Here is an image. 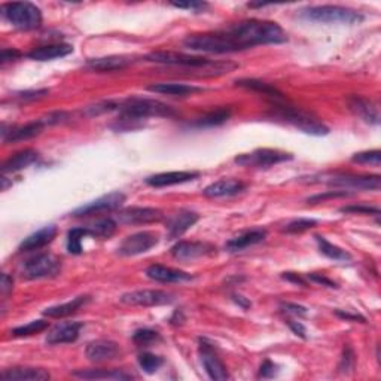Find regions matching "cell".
I'll list each match as a JSON object with an SVG mask.
<instances>
[{
    "mask_svg": "<svg viewBox=\"0 0 381 381\" xmlns=\"http://www.w3.org/2000/svg\"><path fill=\"white\" fill-rule=\"evenodd\" d=\"M225 31L243 51L257 45L285 44L287 40L286 31L273 21L246 20L230 25Z\"/></svg>",
    "mask_w": 381,
    "mask_h": 381,
    "instance_id": "obj_1",
    "label": "cell"
},
{
    "mask_svg": "<svg viewBox=\"0 0 381 381\" xmlns=\"http://www.w3.org/2000/svg\"><path fill=\"white\" fill-rule=\"evenodd\" d=\"M146 60L150 63L183 67V69L198 72L200 76L225 75L237 67V64L230 62H213L205 57L174 53V51H157V53H150L149 55H146Z\"/></svg>",
    "mask_w": 381,
    "mask_h": 381,
    "instance_id": "obj_2",
    "label": "cell"
},
{
    "mask_svg": "<svg viewBox=\"0 0 381 381\" xmlns=\"http://www.w3.org/2000/svg\"><path fill=\"white\" fill-rule=\"evenodd\" d=\"M118 112L120 118L118 122H135L148 118H173L177 112L172 106H168L163 101L142 98V97H130L118 103Z\"/></svg>",
    "mask_w": 381,
    "mask_h": 381,
    "instance_id": "obj_3",
    "label": "cell"
},
{
    "mask_svg": "<svg viewBox=\"0 0 381 381\" xmlns=\"http://www.w3.org/2000/svg\"><path fill=\"white\" fill-rule=\"evenodd\" d=\"M183 45L188 49L198 51V53H207V54H230V53H237V51H243L225 30L218 33L189 35L185 38Z\"/></svg>",
    "mask_w": 381,
    "mask_h": 381,
    "instance_id": "obj_4",
    "label": "cell"
},
{
    "mask_svg": "<svg viewBox=\"0 0 381 381\" xmlns=\"http://www.w3.org/2000/svg\"><path fill=\"white\" fill-rule=\"evenodd\" d=\"M274 116L278 120H283L285 122L293 125L295 129L301 130L306 134L311 135H326L329 133V129L324 124L320 122L315 115H311L302 109L293 107L289 105L283 103H274Z\"/></svg>",
    "mask_w": 381,
    "mask_h": 381,
    "instance_id": "obj_5",
    "label": "cell"
},
{
    "mask_svg": "<svg viewBox=\"0 0 381 381\" xmlns=\"http://www.w3.org/2000/svg\"><path fill=\"white\" fill-rule=\"evenodd\" d=\"M301 15L308 21L321 24H356L363 20L362 14L358 11L337 5L310 6L304 10Z\"/></svg>",
    "mask_w": 381,
    "mask_h": 381,
    "instance_id": "obj_6",
    "label": "cell"
},
{
    "mask_svg": "<svg viewBox=\"0 0 381 381\" xmlns=\"http://www.w3.org/2000/svg\"><path fill=\"white\" fill-rule=\"evenodd\" d=\"M2 16L20 30H35L42 24V12L30 2H11L2 5Z\"/></svg>",
    "mask_w": 381,
    "mask_h": 381,
    "instance_id": "obj_7",
    "label": "cell"
},
{
    "mask_svg": "<svg viewBox=\"0 0 381 381\" xmlns=\"http://www.w3.org/2000/svg\"><path fill=\"white\" fill-rule=\"evenodd\" d=\"M62 261L51 253H40L23 262L20 273L27 280H39V278H49L60 274Z\"/></svg>",
    "mask_w": 381,
    "mask_h": 381,
    "instance_id": "obj_8",
    "label": "cell"
},
{
    "mask_svg": "<svg viewBox=\"0 0 381 381\" xmlns=\"http://www.w3.org/2000/svg\"><path fill=\"white\" fill-rule=\"evenodd\" d=\"M289 159H292V155L286 154V152L262 148V149H257V150L250 152V154H241L234 161H235V164L243 166V167L268 168V167H273L278 163H283V161H289Z\"/></svg>",
    "mask_w": 381,
    "mask_h": 381,
    "instance_id": "obj_9",
    "label": "cell"
},
{
    "mask_svg": "<svg viewBox=\"0 0 381 381\" xmlns=\"http://www.w3.org/2000/svg\"><path fill=\"white\" fill-rule=\"evenodd\" d=\"M320 182L328 183L335 188L353 189V191H378L381 188L380 176H354V174H334L325 177Z\"/></svg>",
    "mask_w": 381,
    "mask_h": 381,
    "instance_id": "obj_10",
    "label": "cell"
},
{
    "mask_svg": "<svg viewBox=\"0 0 381 381\" xmlns=\"http://www.w3.org/2000/svg\"><path fill=\"white\" fill-rule=\"evenodd\" d=\"M120 301L127 306H140V307H157L172 304L174 301V296L166 291L158 289H143V291H133L124 293Z\"/></svg>",
    "mask_w": 381,
    "mask_h": 381,
    "instance_id": "obj_11",
    "label": "cell"
},
{
    "mask_svg": "<svg viewBox=\"0 0 381 381\" xmlns=\"http://www.w3.org/2000/svg\"><path fill=\"white\" fill-rule=\"evenodd\" d=\"M125 202V196L122 192H111L107 196L100 197L94 201L88 202L86 206H81L76 210L72 211V216L75 218H83V216H92V215H100V213H111L118 209H121V206Z\"/></svg>",
    "mask_w": 381,
    "mask_h": 381,
    "instance_id": "obj_12",
    "label": "cell"
},
{
    "mask_svg": "<svg viewBox=\"0 0 381 381\" xmlns=\"http://www.w3.org/2000/svg\"><path fill=\"white\" fill-rule=\"evenodd\" d=\"M159 241L158 234L152 231H140L133 235H129L118 248V253L122 257H135L140 253H145L157 246Z\"/></svg>",
    "mask_w": 381,
    "mask_h": 381,
    "instance_id": "obj_13",
    "label": "cell"
},
{
    "mask_svg": "<svg viewBox=\"0 0 381 381\" xmlns=\"http://www.w3.org/2000/svg\"><path fill=\"white\" fill-rule=\"evenodd\" d=\"M198 353H200L202 367H205L207 376L211 380H228L230 378V374H228L225 363L221 360V358L218 356V353L215 352L213 347H211V344H209L206 340H200Z\"/></svg>",
    "mask_w": 381,
    "mask_h": 381,
    "instance_id": "obj_14",
    "label": "cell"
},
{
    "mask_svg": "<svg viewBox=\"0 0 381 381\" xmlns=\"http://www.w3.org/2000/svg\"><path fill=\"white\" fill-rule=\"evenodd\" d=\"M163 219V211L155 207H129L120 210L116 221L122 225H145Z\"/></svg>",
    "mask_w": 381,
    "mask_h": 381,
    "instance_id": "obj_15",
    "label": "cell"
},
{
    "mask_svg": "<svg viewBox=\"0 0 381 381\" xmlns=\"http://www.w3.org/2000/svg\"><path fill=\"white\" fill-rule=\"evenodd\" d=\"M215 248L202 241H179L172 248V257L177 261H194L202 257L213 255Z\"/></svg>",
    "mask_w": 381,
    "mask_h": 381,
    "instance_id": "obj_16",
    "label": "cell"
},
{
    "mask_svg": "<svg viewBox=\"0 0 381 381\" xmlns=\"http://www.w3.org/2000/svg\"><path fill=\"white\" fill-rule=\"evenodd\" d=\"M198 213L192 210L182 209L167 219V234L170 239H179L186 231L198 222Z\"/></svg>",
    "mask_w": 381,
    "mask_h": 381,
    "instance_id": "obj_17",
    "label": "cell"
},
{
    "mask_svg": "<svg viewBox=\"0 0 381 381\" xmlns=\"http://www.w3.org/2000/svg\"><path fill=\"white\" fill-rule=\"evenodd\" d=\"M87 358L91 362H107V360H114L116 358H120L121 354V349L115 341L111 340H96L91 341L87 345Z\"/></svg>",
    "mask_w": 381,
    "mask_h": 381,
    "instance_id": "obj_18",
    "label": "cell"
},
{
    "mask_svg": "<svg viewBox=\"0 0 381 381\" xmlns=\"http://www.w3.org/2000/svg\"><path fill=\"white\" fill-rule=\"evenodd\" d=\"M82 328V321H64L51 329L47 335V343L51 345L73 343L78 340Z\"/></svg>",
    "mask_w": 381,
    "mask_h": 381,
    "instance_id": "obj_19",
    "label": "cell"
},
{
    "mask_svg": "<svg viewBox=\"0 0 381 381\" xmlns=\"http://www.w3.org/2000/svg\"><path fill=\"white\" fill-rule=\"evenodd\" d=\"M133 63V58L125 55H109L100 58H91L87 62V67L92 72L105 73V72H118L127 69Z\"/></svg>",
    "mask_w": 381,
    "mask_h": 381,
    "instance_id": "obj_20",
    "label": "cell"
},
{
    "mask_svg": "<svg viewBox=\"0 0 381 381\" xmlns=\"http://www.w3.org/2000/svg\"><path fill=\"white\" fill-rule=\"evenodd\" d=\"M246 189V185L241 181L237 179H221L209 185L207 188L202 191V196L207 198H221V197H233L237 194L243 192Z\"/></svg>",
    "mask_w": 381,
    "mask_h": 381,
    "instance_id": "obj_21",
    "label": "cell"
},
{
    "mask_svg": "<svg viewBox=\"0 0 381 381\" xmlns=\"http://www.w3.org/2000/svg\"><path fill=\"white\" fill-rule=\"evenodd\" d=\"M200 176L198 172H167V173H158L154 176H149L145 179L146 185L154 186V188H163V186H172V185H181L189 181L197 179Z\"/></svg>",
    "mask_w": 381,
    "mask_h": 381,
    "instance_id": "obj_22",
    "label": "cell"
},
{
    "mask_svg": "<svg viewBox=\"0 0 381 381\" xmlns=\"http://www.w3.org/2000/svg\"><path fill=\"white\" fill-rule=\"evenodd\" d=\"M45 124L42 120L29 122L21 127H11L10 131H2V139L5 143H16L23 140H29L36 137L45 129Z\"/></svg>",
    "mask_w": 381,
    "mask_h": 381,
    "instance_id": "obj_23",
    "label": "cell"
},
{
    "mask_svg": "<svg viewBox=\"0 0 381 381\" xmlns=\"http://www.w3.org/2000/svg\"><path fill=\"white\" fill-rule=\"evenodd\" d=\"M146 276L150 280L161 282V283H181V282H189L192 280V276L185 273L181 270H174L164 265H150L146 270Z\"/></svg>",
    "mask_w": 381,
    "mask_h": 381,
    "instance_id": "obj_24",
    "label": "cell"
},
{
    "mask_svg": "<svg viewBox=\"0 0 381 381\" xmlns=\"http://www.w3.org/2000/svg\"><path fill=\"white\" fill-rule=\"evenodd\" d=\"M0 377L5 381H47L51 378L47 369L31 367H15L5 369Z\"/></svg>",
    "mask_w": 381,
    "mask_h": 381,
    "instance_id": "obj_25",
    "label": "cell"
},
{
    "mask_svg": "<svg viewBox=\"0 0 381 381\" xmlns=\"http://www.w3.org/2000/svg\"><path fill=\"white\" fill-rule=\"evenodd\" d=\"M57 235V226L55 225H48L40 228L39 231L30 234L27 239H24L23 243L20 244L18 250L23 252H33V250H39L42 248H45L47 244H49L55 239Z\"/></svg>",
    "mask_w": 381,
    "mask_h": 381,
    "instance_id": "obj_26",
    "label": "cell"
},
{
    "mask_svg": "<svg viewBox=\"0 0 381 381\" xmlns=\"http://www.w3.org/2000/svg\"><path fill=\"white\" fill-rule=\"evenodd\" d=\"M349 106L352 111L368 124H380V111L378 106L368 98H363L359 96H353L349 100Z\"/></svg>",
    "mask_w": 381,
    "mask_h": 381,
    "instance_id": "obj_27",
    "label": "cell"
},
{
    "mask_svg": "<svg viewBox=\"0 0 381 381\" xmlns=\"http://www.w3.org/2000/svg\"><path fill=\"white\" fill-rule=\"evenodd\" d=\"M265 239H267V231L257 228V230L244 231L237 237H234V239H231L226 243L225 248L228 252H240L250 246H255V244H258V243H262Z\"/></svg>",
    "mask_w": 381,
    "mask_h": 381,
    "instance_id": "obj_28",
    "label": "cell"
},
{
    "mask_svg": "<svg viewBox=\"0 0 381 381\" xmlns=\"http://www.w3.org/2000/svg\"><path fill=\"white\" fill-rule=\"evenodd\" d=\"M73 53V47L69 44H51L45 47H39L27 54L29 58L36 62H51L55 58H62Z\"/></svg>",
    "mask_w": 381,
    "mask_h": 381,
    "instance_id": "obj_29",
    "label": "cell"
},
{
    "mask_svg": "<svg viewBox=\"0 0 381 381\" xmlns=\"http://www.w3.org/2000/svg\"><path fill=\"white\" fill-rule=\"evenodd\" d=\"M39 158V154L35 149H24L16 152L12 157L8 158L3 166H2V173H15L20 172L23 168H27L33 163H36V159Z\"/></svg>",
    "mask_w": 381,
    "mask_h": 381,
    "instance_id": "obj_30",
    "label": "cell"
},
{
    "mask_svg": "<svg viewBox=\"0 0 381 381\" xmlns=\"http://www.w3.org/2000/svg\"><path fill=\"white\" fill-rule=\"evenodd\" d=\"M90 301L88 295H81L76 296L72 301H67L64 304H58V306L49 307L44 311V316L47 317H53V319H63L73 315V313L78 311L79 308H82L86 304Z\"/></svg>",
    "mask_w": 381,
    "mask_h": 381,
    "instance_id": "obj_31",
    "label": "cell"
},
{
    "mask_svg": "<svg viewBox=\"0 0 381 381\" xmlns=\"http://www.w3.org/2000/svg\"><path fill=\"white\" fill-rule=\"evenodd\" d=\"M149 91L158 92V94H167V96H191L196 92H201L202 88L196 86H186V83H176V82H163V83H154V86L148 87Z\"/></svg>",
    "mask_w": 381,
    "mask_h": 381,
    "instance_id": "obj_32",
    "label": "cell"
},
{
    "mask_svg": "<svg viewBox=\"0 0 381 381\" xmlns=\"http://www.w3.org/2000/svg\"><path fill=\"white\" fill-rule=\"evenodd\" d=\"M73 377L82 380H131L133 376L120 369H78Z\"/></svg>",
    "mask_w": 381,
    "mask_h": 381,
    "instance_id": "obj_33",
    "label": "cell"
},
{
    "mask_svg": "<svg viewBox=\"0 0 381 381\" xmlns=\"http://www.w3.org/2000/svg\"><path fill=\"white\" fill-rule=\"evenodd\" d=\"M235 86L237 87H241V88H248V90H252V91H257V92H261V94H264V96H268L271 97L273 100H283V92L278 91L276 87L273 86H270V83L267 82H262V81H258V79H239V81H235Z\"/></svg>",
    "mask_w": 381,
    "mask_h": 381,
    "instance_id": "obj_34",
    "label": "cell"
},
{
    "mask_svg": "<svg viewBox=\"0 0 381 381\" xmlns=\"http://www.w3.org/2000/svg\"><path fill=\"white\" fill-rule=\"evenodd\" d=\"M230 118H231V109L221 107V109H216V111H211L206 115L197 118L192 125L200 127V129L201 127H218V125H222L224 122H226Z\"/></svg>",
    "mask_w": 381,
    "mask_h": 381,
    "instance_id": "obj_35",
    "label": "cell"
},
{
    "mask_svg": "<svg viewBox=\"0 0 381 381\" xmlns=\"http://www.w3.org/2000/svg\"><path fill=\"white\" fill-rule=\"evenodd\" d=\"M315 239H316V243H317L320 253H324V255L328 257L329 259L341 261V262H345V261H350V259H352V257H350V253H349V252H345V250H343L341 248L335 246V244L329 243V241L325 239V237L315 235Z\"/></svg>",
    "mask_w": 381,
    "mask_h": 381,
    "instance_id": "obj_36",
    "label": "cell"
},
{
    "mask_svg": "<svg viewBox=\"0 0 381 381\" xmlns=\"http://www.w3.org/2000/svg\"><path fill=\"white\" fill-rule=\"evenodd\" d=\"M86 228L92 237H97V239H109V237H112L116 231V222L111 218H103Z\"/></svg>",
    "mask_w": 381,
    "mask_h": 381,
    "instance_id": "obj_37",
    "label": "cell"
},
{
    "mask_svg": "<svg viewBox=\"0 0 381 381\" xmlns=\"http://www.w3.org/2000/svg\"><path fill=\"white\" fill-rule=\"evenodd\" d=\"M90 235L87 228H73L67 234V250L72 255H81L82 253V239Z\"/></svg>",
    "mask_w": 381,
    "mask_h": 381,
    "instance_id": "obj_38",
    "label": "cell"
},
{
    "mask_svg": "<svg viewBox=\"0 0 381 381\" xmlns=\"http://www.w3.org/2000/svg\"><path fill=\"white\" fill-rule=\"evenodd\" d=\"M45 329H48V321H45V320H33V321H30V324H27V325L14 328L12 331H11V334L14 337H30V335L44 332Z\"/></svg>",
    "mask_w": 381,
    "mask_h": 381,
    "instance_id": "obj_39",
    "label": "cell"
},
{
    "mask_svg": "<svg viewBox=\"0 0 381 381\" xmlns=\"http://www.w3.org/2000/svg\"><path fill=\"white\" fill-rule=\"evenodd\" d=\"M137 362L140 368L145 371L146 374H154V372H157L161 368V365H163L164 359L152 353H142L139 354Z\"/></svg>",
    "mask_w": 381,
    "mask_h": 381,
    "instance_id": "obj_40",
    "label": "cell"
},
{
    "mask_svg": "<svg viewBox=\"0 0 381 381\" xmlns=\"http://www.w3.org/2000/svg\"><path fill=\"white\" fill-rule=\"evenodd\" d=\"M133 341L137 344V347H149L152 344L161 341V335L157 331H154V329L145 328L134 332Z\"/></svg>",
    "mask_w": 381,
    "mask_h": 381,
    "instance_id": "obj_41",
    "label": "cell"
},
{
    "mask_svg": "<svg viewBox=\"0 0 381 381\" xmlns=\"http://www.w3.org/2000/svg\"><path fill=\"white\" fill-rule=\"evenodd\" d=\"M352 161L358 164H372L378 167L381 163V152L378 149L359 152V154H354L352 157Z\"/></svg>",
    "mask_w": 381,
    "mask_h": 381,
    "instance_id": "obj_42",
    "label": "cell"
},
{
    "mask_svg": "<svg viewBox=\"0 0 381 381\" xmlns=\"http://www.w3.org/2000/svg\"><path fill=\"white\" fill-rule=\"evenodd\" d=\"M316 225H317V221H315V219L300 218V219H295V221L287 224L286 228H285V231L286 233H292V234L304 233V231H307V230H311V228H315Z\"/></svg>",
    "mask_w": 381,
    "mask_h": 381,
    "instance_id": "obj_43",
    "label": "cell"
},
{
    "mask_svg": "<svg viewBox=\"0 0 381 381\" xmlns=\"http://www.w3.org/2000/svg\"><path fill=\"white\" fill-rule=\"evenodd\" d=\"M341 213H350V215H380V209L376 206L368 205H353V206H344L340 209Z\"/></svg>",
    "mask_w": 381,
    "mask_h": 381,
    "instance_id": "obj_44",
    "label": "cell"
},
{
    "mask_svg": "<svg viewBox=\"0 0 381 381\" xmlns=\"http://www.w3.org/2000/svg\"><path fill=\"white\" fill-rule=\"evenodd\" d=\"M347 196H349V192H345V191H326L324 194H316V196L307 198V201L311 202V205H316V202H324L329 198H340V197H347Z\"/></svg>",
    "mask_w": 381,
    "mask_h": 381,
    "instance_id": "obj_45",
    "label": "cell"
},
{
    "mask_svg": "<svg viewBox=\"0 0 381 381\" xmlns=\"http://www.w3.org/2000/svg\"><path fill=\"white\" fill-rule=\"evenodd\" d=\"M48 90H36V91H24L16 94L15 98L20 101V103H27V101H35L42 97H45L48 94Z\"/></svg>",
    "mask_w": 381,
    "mask_h": 381,
    "instance_id": "obj_46",
    "label": "cell"
},
{
    "mask_svg": "<svg viewBox=\"0 0 381 381\" xmlns=\"http://www.w3.org/2000/svg\"><path fill=\"white\" fill-rule=\"evenodd\" d=\"M282 311L286 313V315H292V316H298V317H304L307 316V308L298 306V304H292V302H283L280 306Z\"/></svg>",
    "mask_w": 381,
    "mask_h": 381,
    "instance_id": "obj_47",
    "label": "cell"
},
{
    "mask_svg": "<svg viewBox=\"0 0 381 381\" xmlns=\"http://www.w3.org/2000/svg\"><path fill=\"white\" fill-rule=\"evenodd\" d=\"M354 367V353L353 349L350 345H345L344 347V353H343V358H341V363H340V369L341 371H350Z\"/></svg>",
    "mask_w": 381,
    "mask_h": 381,
    "instance_id": "obj_48",
    "label": "cell"
},
{
    "mask_svg": "<svg viewBox=\"0 0 381 381\" xmlns=\"http://www.w3.org/2000/svg\"><path fill=\"white\" fill-rule=\"evenodd\" d=\"M174 8H179V10H188L192 12H200L205 11L209 6L206 2H173L172 3Z\"/></svg>",
    "mask_w": 381,
    "mask_h": 381,
    "instance_id": "obj_49",
    "label": "cell"
},
{
    "mask_svg": "<svg viewBox=\"0 0 381 381\" xmlns=\"http://www.w3.org/2000/svg\"><path fill=\"white\" fill-rule=\"evenodd\" d=\"M276 374H277V365L271 360H265L259 368V376L262 378H271V377H274Z\"/></svg>",
    "mask_w": 381,
    "mask_h": 381,
    "instance_id": "obj_50",
    "label": "cell"
},
{
    "mask_svg": "<svg viewBox=\"0 0 381 381\" xmlns=\"http://www.w3.org/2000/svg\"><path fill=\"white\" fill-rule=\"evenodd\" d=\"M307 278H308V280H311V282L317 283V285L326 286V287H332V289H337V287H338V285H337L334 280H331V278H328V277L321 276V274L313 273V274H308V277H307Z\"/></svg>",
    "mask_w": 381,
    "mask_h": 381,
    "instance_id": "obj_51",
    "label": "cell"
},
{
    "mask_svg": "<svg viewBox=\"0 0 381 381\" xmlns=\"http://www.w3.org/2000/svg\"><path fill=\"white\" fill-rule=\"evenodd\" d=\"M20 57H21L20 51L5 48V49H2V53H0V63L6 64L8 62H14V60H16V58H20Z\"/></svg>",
    "mask_w": 381,
    "mask_h": 381,
    "instance_id": "obj_52",
    "label": "cell"
},
{
    "mask_svg": "<svg viewBox=\"0 0 381 381\" xmlns=\"http://www.w3.org/2000/svg\"><path fill=\"white\" fill-rule=\"evenodd\" d=\"M286 324H287V326L292 329V332L295 335H298V337H301V338H304V340H306V338H307V329H306V326H304L302 324H300V321H295V320H291V319L286 320Z\"/></svg>",
    "mask_w": 381,
    "mask_h": 381,
    "instance_id": "obj_53",
    "label": "cell"
},
{
    "mask_svg": "<svg viewBox=\"0 0 381 381\" xmlns=\"http://www.w3.org/2000/svg\"><path fill=\"white\" fill-rule=\"evenodd\" d=\"M335 315L343 320H347V321H360V324H365V321H367V319L360 316V315H353V313L343 311V310H337Z\"/></svg>",
    "mask_w": 381,
    "mask_h": 381,
    "instance_id": "obj_54",
    "label": "cell"
},
{
    "mask_svg": "<svg viewBox=\"0 0 381 381\" xmlns=\"http://www.w3.org/2000/svg\"><path fill=\"white\" fill-rule=\"evenodd\" d=\"M282 277L285 278V280L291 282V283H293V285H298V286H307V285H308V283H307V278H304L302 276L296 274V273H283Z\"/></svg>",
    "mask_w": 381,
    "mask_h": 381,
    "instance_id": "obj_55",
    "label": "cell"
},
{
    "mask_svg": "<svg viewBox=\"0 0 381 381\" xmlns=\"http://www.w3.org/2000/svg\"><path fill=\"white\" fill-rule=\"evenodd\" d=\"M12 285H14L12 277L8 276L6 273H3L2 274V282H0V291H2L3 296H6L8 293L12 291Z\"/></svg>",
    "mask_w": 381,
    "mask_h": 381,
    "instance_id": "obj_56",
    "label": "cell"
},
{
    "mask_svg": "<svg viewBox=\"0 0 381 381\" xmlns=\"http://www.w3.org/2000/svg\"><path fill=\"white\" fill-rule=\"evenodd\" d=\"M233 300L237 302V304H240V306L243 308H249L250 307V301L244 298V296L241 295H233Z\"/></svg>",
    "mask_w": 381,
    "mask_h": 381,
    "instance_id": "obj_57",
    "label": "cell"
}]
</instances>
